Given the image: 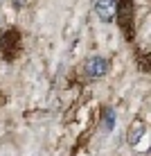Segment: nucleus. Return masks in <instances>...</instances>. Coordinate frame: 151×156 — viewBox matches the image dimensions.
<instances>
[{
	"instance_id": "f257e3e1",
	"label": "nucleus",
	"mask_w": 151,
	"mask_h": 156,
	"mask_svg": "<svg viewBox=\"0 0 151 156\" xmlns=\"http://www.w3.org/2000/svg\"><path fill=\"white\" fill-rule=\"evenodd\" d=\"M115 20L120 25L124 39L129 43L136 36V2L133 0H117L115 2Z\"/></svg>"
},
{
	"instance_id": "f03ea898",
	"label": "nucleus",
	"mask_w": 151,
	"mask_h": 156,
	"mask_svg": "<svg viewBox=\"0 0 151 156\" xmlns=\"http://www.w3.org/2000/svg\"><path fill=\"white\" fill-rule=\"evenodd\" d=\"M23 48V36L16 27H9L0 32V59L5 61H16Z\"/></svg>"
},
{
	"instance_id": "7ed1b4c3",
	"label": "nucleus",
	"mask_w": 151,
	"mask_h": 156,
	"mask_svg": "<svg viewBox=\"0 0 151 156\" xmlns=\"http://www.w3.org/2000/svg\"><path fill=\"white\" fill-rule=\"evenodd\" d=\"M84 73H86L88 79H99V77H104V75L108 73V61H106L104 57H99V55H93V57H88L84 61Z\"/></svg>"
},
{
	"instance_id": "20e7f679",
	"label": "nucleus",
	"mask_w": 151,
	"mask_h": 156,
	"mask_svg": "<svg viewBox=\"0 0 151 156\" xmlns=\"http://www.w3.org/2000/svg\"><path fill=\"white\" fill-rule=\"evenodd\" d=\"M115 2L117 0H95V14L101 23H111L115 18Z\"/></svg>"
},
{
	"instance_id": "39448f33",
	"label": "nucleus",
	"mask_w": 151,
	"mask_h": 156,
	"mask_svg": "<svg viewBox=\"0 0 151 156\" xmlns=\"http://www.w3.org/2000/svg\"><path fill=\"white\" fill-rule=\"evenodd\" d=\"M144 133H147V127H144L142 122H136V125L129 129V136H126L129 145H133V147H136V145H138L140 140H142V136H144Z\"/></svg>"
},
{
	"instance_id": "423d86ee",
	"label": "nucleus",
	"mask_w": 151,
	"mask_h": 156,
	"mask_svg": "<svg viewBox=\"0 0 151 156\" xmlns=\"http://www.w3.org/2000/svg\"><path fill=\"white\" fill-rule=\"evenodd\" d=\"M115 111L113 109H104V113H101V125H104V131H113V127H115Z\"/></svg>"
}]
</instances>
